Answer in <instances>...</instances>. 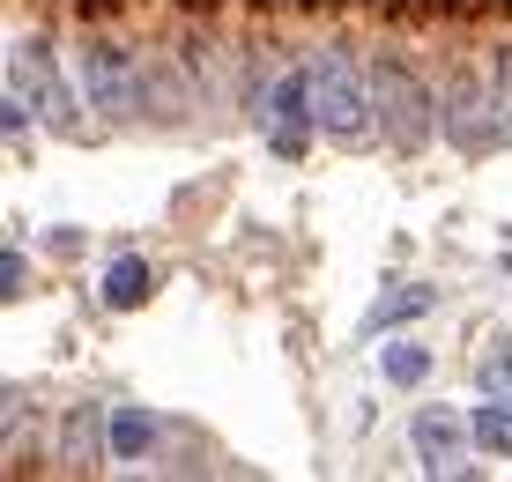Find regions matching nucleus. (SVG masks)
I'll use <instances>...</instances> for the list:
<instances>
[{
  "label": "nucleus",
  "mask_w": 512,
  "mask_h": 482,
  "mask_svg": "<svg viewBox=\"0 0 512 482\" xmlns=\"http://www.w3.org/2000/svg\"><path fill=\"white\" fill-rule=\"evenodd\" d=\"M490 89H498V127H505V149H512V45L498 52V67H490Z\"/></svg>",
  "instance_id": "16"
},
{
  "label": "nucleus",
  "mask_w": 512,
  "mask_h": 482,
  "mask_svg": "<svg viewBox=\"0 0 512 482\" xmlns=\"http://www.w3.org/2000/svg\"><path fill=\"white\" fill-rule=\"evenodd\" d=\"M164 445V416L149 408H104V468H141Z\"/></svg>",
  "instance_id": "8"
},
{
  "label": "nucleus",
  "mask_w": 512,
  "mask_h": 482,
  "mask_svg": "<svg viewBox=\"0 0 512 482\" xmlns=\"http://www.w3.org/2000/svg\"><path fill=\"white\" fill-rule=\"evenodd\" d=\"M409 438H416V453H423V468L431 475H475V460H468V416H453V408H416V423H409Z\"/></svg>",
  "instance_id": "7"
},
{
  "label": "nucleus",
  "mask_w": 512,
  "mask_h": 482,
  "mask_svg": "<svg viewBox=\"0 0 512 482\" xmlns=\"http://www.w3.org/2000/svg\"><path fill=\"white\" fill-rule=\"evenodd\" d=\"M60 468H75V475L104 468V408L97 401H82L75 416L60 423Z\"/></svg>",
  "instance_id": "9"
},
{
  "label": "nucleus",
  "mask_w": 512,
  "mask_h": 482,
  "mask_svg": "<svg viewBox=\"0 0 512 482\" xmlns=\"http://www.w3.org/2000/svg\"><path fill=\"white\" fill-rule=\"evenodd\" d=\"M23 282H30L23 253H0V297H23Z\"/></svg>",
  "instance_id": "18"
},
{
  "label": "nucleus",
  "mask_w": 512,
  "mask_h": 482,
  "mask_svg": "<svg viewBox=\"0 0 512 482\" xmlns=\"http://www.w3.org/2000/svg\"><path fill=\"white\" fill-rule=\"evenodd\" d=\"M468 431H475L483 453H505V460H512V401H483V408L468 416Z\"/></svg>",
  "instance_id": "13"
},
{
  "label": "nucleus",
  "mask_w": 512,
  "mask_h": 482,
  "mask_svg": "<svg viewBox=\"0 0 512 482\" xmlns=\"http://www.w3.org/2000/svg\"><path fill=\"white\" fill-rule=\"evenodd\" d=\"M75 75H82V104H90L97 119H112V127L149 104V97H141V60L119 38H90L82 60H75Z\"/></svg>",
  "instance_id": "5"
},
{
  "label": "nucleus",
  "mask_w": 512,
  "mask_h": 482,
  "mask_svg": "<svg viewBox=\"0 0 512 482\" xmlns=\"http://www.w3.org/2000/svg\"><path fill=\"white\" fill-rule=\"evenodd\" d=\"M260 127H268V149L282 164H297V156L312 149V134H320V112H312V67H282V75L260 89Z\"/></svg>",
  "instance_id": "6"
},
{
  "label": "nucleus",
  "mask_w": 512,
  "mask_h": 482,
  "mask_svg": "<svg viewBox=\"0 0 512 482\" xmlns=\"http://www.w3.org/2000/svg\"><path fill=\"white\" fill-rule=\"evenodd\" d=\"M312 112L334 149H372L379 141V104H372V67L349 45H320L312 52Z\"/></svg>",
  "instance_id": "1"
},
{
  "label": "nucleus",
  "mask_w": 512,
  "mask_h": 482,
  "mask_svg": "<svg viewBox=\"0 0 512 482\" xmlns=\"http://www.w3.org/2000/svg\"><path fill=\"white\" fill-rule=\"evenodd\" d=\"M30 127H38V112H30V104L15 97V82H8V89H0V141H23Z\"/></svg>",
  "instance_id": "15"
},
{
  "label": "nucleus",
  "mask_w": 512,
  "mask_h": 482,
  "mask_svg": "<svg viewBox=\"0 0 512 482\" xmlns=\"http://www.w3.org/2000/svg\"><path fill=\"white\" fill-rule=\"evenodd\" d=\"M438 134H446V149H461V156H498V149H505L498 89H490V75L461 67V75L438 89Z\"/></svg>",
  "instance_id": "4"
},
{
  "label": "nucleus",
  "mask_w": 512,
  "mask_h": 482,
  "mask_svg": "<svg viewBox=\"0 0 512 482\" xmlns=\"http://www.w3.org/2000/svg\"><path fill=\"white\" fill-rule=\"evenodd\" d=\"M8 82H15V97L38 112V127H52V134H90L75 82H67V67L52 60V45H45V38H23V45L8 52Z\"/></svg>",
  "instance_id": "3"
},
{
  "label": "nucleus",
  "mask_w": 512,
  "mask_h": 482,
  "mask_svg": "<svg viewBox=\"0 0 512 482\" xmlns=\"http://www.w3.org/2000/svg\"><path fill=\"white\" fill-rule=\"evenodd\" d=\"M379 371H386V386H423V379H431V349H423V342H386Z\"/></svg>",
  "instance_id": "12"
},
{
  "label": "nucleus",
  "mask_w": 512,
  "mask_h": 482,
  "mask_svg": "<svg viewBox=\"0 0 512 482\" xmlns=\"http://www.w3.org/2000/svg\"><path fill=\"white\" fill-rule=\"evenodd\" d=\"M15 423H23V386H0V445L15 438Z\"/></svg>",
  "instance_id": "17"
},
{
  "label": "nucleus",
  "mask_w": 512,
  "mask_h": 482,
  "mask_svg": "<svg viewBox=\"0 0 512 482\" xmlns=\"http://www.w3.org/2000/svg\"><path fill=\"white\" fill-rule=\"evenodd\" d=\"M431 305H438V290H431V282H394V290H386L379 305L364 312V334H386V327H409V319H423Z\"/></svg>",
  "instance_id": "10"
},
{
  "label": "nucleus",
  "mask_w": 512,
  "mask_h": 482,
  "mask_svg": "<svg viewBox=\"0 0 512 482\" xmlns=\"http://www.w3.org/2000/svg\"><path fill=\"white\" fill-rule=\"evenodd\" d=\"M372 104H379V134L394 141L401 156L431 149V134H438V89L423 82L409 60H394V52H379V60H372Z\"/></svg>",
  "instance_id": "2"
},
{
  "label": "nucleus",
  "mask_w": 512,
  "mask_h": 482,
  "mask_svg": "<svg viewBox=\"0 0 512 482\" xmlns=\"http://www.w3.org/2000/svg\"><path fill=\"white\" fill-rule=\"evenodd\" d=\"M475 386H483V401H512V334L483 349V364H475Z\"/></svg>",
  "instance_id": "14"
},
{
  "label": "nucleus",
  "mask_w": 512,
  "mask_h": 482,
  "mask_svg": "<svg viewBox=\"0 0 512 482\" xmlns=\"http://www.w3.org/2000/svg\"><path fill=\"white\" fill-rule=\"evenodd\" d=\"M149 290H156V275H149V260H134V253H119L112 267H104V305H112V312H134V305H149Z\"/></svg>",
  "instance_id": "11"
}]
</instances>
